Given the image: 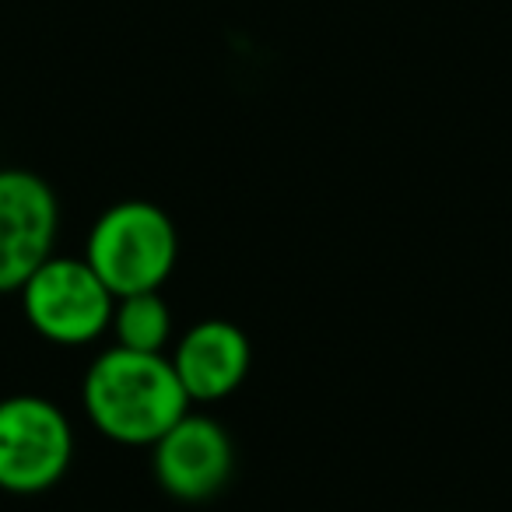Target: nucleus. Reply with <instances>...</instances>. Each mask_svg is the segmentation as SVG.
Segmentation results:
<instances>
[{
    "instance_id": "4",
    "label": "nucleus",
    "mask_w": 512,
    "mask_h": 512,
    "mask_svg": "<svg viewBox=\"0 0 512 512\" xmlns=\"http://www.w3.org/2000/svg\"><path fill=\"white\" fill-rule=\"evenodd\" d=\"M74 460L67 414L39 393L0 400V491L43 495L64 481Z\"/></svg>"
},
{
    "instance_id": "6",
    "label": "nucleus",
    "mask_w": 512,
    "mask_h": 512,
    "mask_svg": "<svg viewBox=\"0 0 512 512\" xmlns=\"http://www.w3.org/2000/svg\"><path fill=\"white\" fill-rule=\"evenodd\" d=\"M151 470L165 495L179 502H207L232 481V435L207 414L186 411L151 446Z\"/></svg>"
},
{
    "instance_id": "7",
    "label": "nucleus",
    "mask_w": 512,
    "mask_h": 512,
    "mask_svg": "<svg viewBox=\"0 0 512 512\" xmlns=\"http://www.w3.org/2000/svg\"><path fill=\"white\" fill-rule=\"evenodd\" d=\"M169 362L190 404H218L246 383L253 348L235 323L204 320L179 337Z\"/></svg>"
},
{
    "instance_id": "3",
    "label": "nucleus",
    "mask_w": 512,
    "mask_h": 512,
    "mask_svg": "<svg viewBox=\"0 0 512 512\" xmlns=\"http://www.w3.org/2000/svg\"><path fill=\"white\" fill-rule=\"evenodd\" d=\"M29 327L60 348H85L113 323L116 295L102 285L85 256L53 253L18 292Z\"/></svg>"
},
{
    "instance_id": "8",
    "label": "nucleus",
    "mask_w": 512,
    "mask_h": 512,
    "mask_svg": "<svg viewBox=\"0 0 512 512\" xmlns=\"http://www.w3.org/2000/svg\"><path fill=\"white\" fill-rule=\"evenodd\" d=\"M116 337V348L144 351V355H165L172 341V313L162 292H141V295H123L116 299L113 323H109Z\"/></svg>"
},
{
    "instance_id": "5",
    "label": "nucleus",
    "mask_w": 512,
    "mask_h": 512,
    "mask_svg": "<svg viewBox=\"0 0 512 512\" xmlns=\"http://www.w3.org/2000/svg\"><path fill=\"white\" fill-rule=\"evenodd\" d=\"M60 200L43 176L0 169V295L22 285L57 253Z\"/></svg>"
},
{
    "instance_id": "2",
    "label": "nucleus",
    "mask_w": 512,
    "mask_h": 512,
    "mask_svg": "<svg viewBox=\"0 0 512 512\" xmlns=\"http://www.w3.org/2000/svg\"><path fill=\"white\" fill-rule=\"evenodd\" d=\"M85 260L116 299L162 292L179 260L176 221L151 200H120L95 218Z\"/></svg>"
},
{
    "instance_id": "1",
    "label": "nucleus",
    "mask_w": 512,
    "mask_h": 512,
    "mask_svg": "<svg viewBox=\"0 0 512 512\" xmlns=\"http://www.w3.org/2000/svg\"><path fill=\"white\" fill-rule=\"evenodd\" d=\"M81 400L95 432L120 446H155L190 411L169 358L116 344L88 365Z\"/></svg>"
}]
</instances>
